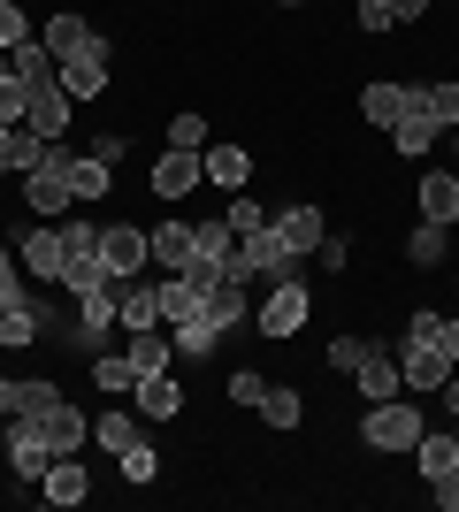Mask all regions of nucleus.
Instances as JSON below:
<instances>
[{"mask_svg": "<svg viewBox=\"0 0 459 512\" xmlns=\"http://www.w3.org/2000/svg\"><path fill=\"white\" fill-rule=\"evenodd\" d=\"M92 283H108V260H100V222L92 214H62V283L69 299H85Z\"/></svg>", "mask_w": 459, "mask_h": 512, "instance_id": "nucleus-1", "label": "nucleus"}, {"mask_svg": "<svg viewBox=\"0 0 459 512\" xmlns=\"http://www.w3.org/2000/svg\"><path fill=\"white\" fill-rule=\"evenodd\" d=\"M23 207L39 214V222H62V214L77 207V192H69V146H62V138L39 153V169H23Z\"/></svg>", "mask_w": 459, "mask_h": 512, "instance_id": "nucleus-2", "label": "nucleus"}, {"mask_svg": "<svg viewBox=\"0 0 459 512\" xmlns=\"http://www.w3.org/2000/svg\"><path fill=\"white\" fill-rule=\"evenodd\" d=\"M421 428H429V421H421V406L398 390V398H375V406L360 413V444H368V451H414Z\"/></svg>", "mask_w": 459, "mask_h": 512, "instance_id": "nucleus-3", "label": "nucleus"}, {"mask_svg": "<svg viewBox=\"0 0 459 512\" xmlns=\"http://www.w3.org/2000/svg\"><path fill=\"white\" fill-rule=\"evenodd\" d=\"M230 276H238V283H284V276H299V253H291L284 237H276V222H268V230L238 237V253H230Z\"/></svg>", "mask_w": 459, "mask_h": 512, "instance_id": "nucleus-4", "label": "nucleus"}, {"mask_svg": "<svg viewBox=\"0 0 459 512\" xmlns=\"http://www.w3.org/2000/svg\"><path fill=\"white\" fill-rule=\"evenodd\" d=\"M69 123H77V100L62 92V77H54V69L23 77V130H39V138H69Z\"/></svg>", "mask_w": 459, "mask_h": 512, "instance_id": "nucleus-5", "label": "nucleus"}, {"mask_svg": "<svg viewBox=\"0 0 459 512\" xmlns=\"http://www.w3.org/2000/svg\"><path fill=\"white\" fill-rule=\"evenodd\" d=\"M306 314H314V291H306L299 276H284V283H268V299L253 306V329H261L268 344H284V337L306 329Z\"/></svg>", "mask_w": 459, "mask_h": 512, "instance_id": "nucleus-6", "label": "nucleus"}, {"mask_svg": "<svg viewBox=\"0 0 459 512\" xmlns=\"http://www.w3.org/2000/svg\"><path fill=\"white\" fill-rule=\"evenodd\" d=\"M8 245H16V268L39 283V291H54V283H62V222H31V230L8 237Z\"/></svg>", "mask_w": 459, "mask_h": 512, "instance_id": "nucleus-7", "label": "nucleus"}, {"mask_svg": "<svg viewBox=\"0 0 459 512\" xmlns=\"http://www.w3.org/2000/svg\"><path fill=\"white\" fill-rule=\"evenodd\" d=\"M108 62H115V46L100 39V31H92V39L77 46L69 62H54V77H62V92H69V100H100V92H108Z\"/></svg>", "mask_w": 459, "mask_h": 512, "instance_id": "nucleus-8", "label": "nucleus"}, {"mask_svg": "<svg viewBox=\"0 0 459 512\" xmlns=\"http://www.w3.org/2000/svg\"><path fill=\"white\" fill-rule=\"evenodd\" d=\"M391 352H398V383L414 390V398H421V390H444V375H452L444 344H429V337H398Z\"/></svg>", "mask_w": 459, "mask_h": 512, "instance_id": "nucleus-9", "label": "nucleus"}, {"mask_svg": "<svg viewBox=\"0 0 459 512\" xmlns=\"http://www.w3.org/2000/svg\"><path fill=\"white\" fill-rule=\"evenodd\" d=\"M54 398H62L54 375H0V421H31V413H46Z\"/></svg>", "mask_w": 459, "mask_h": 512, "instance_id": "nucleus-10", "label": "nucleus"}, {"mask_svg": "<svg viewBox=\"0 0 459 512\" xmlns=\"http://www.w3.org/2000/svg\"><path fill=\"white\" fill-rule=\"evenodd\" d=\"M199 176H207L215 192H245V184H253V153L230 146V138H207V146H199Z\"/></svg>", "mask_w": 459, "mask_h": 512, "instance_id": "nucleus-11", "label": "nucleus"}, {"mask_svg": "<svg viewBox=\"0 0 459 512\" xmlns=\"http://www.w3.org/2000/svg\"><path fill=\"white\" fill-rule=\"evenodd\" d=\"M31 421H39V436H46V451H54V459H69V451H85V444H92V421L69 406V398H54V406L31 413Z\"/></svg>", "mask_w": 459, "mask_h": 512, "instance_id": "nucleus-12", "label": "nucleus"}, {"mask_svg": "<svg viewBox=\"0 0 459 512\" xmlns=\"http://www.w3.org/2000/svg\"><path fill=\"white\" fill-rule=\"evenodd\" d=\"M100 260H108V276H138L146 268V230L138 222H100Z\"/></svg>", "mask_w": 459, "mask_h": 512, "instance_id": "nucleus-13", "label": "nucleus"}, {"mask_svg": "<svg viewBox=\"0 0 459 512\" xmlns=\"http://www.w3.org/2000/svg\"><path fill=\"white\" fill-rule=\"evenodd\" d=\"M406 115L414 123H429L444 138V130L459 123V77H437V85H414V100H406Z\"/></svg>", "mask_w": 459, "mask_h": 512, "instance_id": "nucleus-14", "label": "nucleus"}, {"mask_svg": "<svg viewBox=\"0 0 459 512\" xmlns=\"http://www.w3.org/2000/svg\"><path fill=\"white\" fill-rule=\"evenodd\" d=\"M138 421L146 428H161V421H176V413H184V383H176L169 367H161V375H138Z\"/></svg>", "mask_w": 459, "mask_h": 512, "instance_id": "nucleus-15", "label": "nucleus"}, {"mask_svg": "<svg viewBox=\"0 0 459 512\" xmlns=\"http://www.w3.org/2000/svg\"><path fill=\"white\" fill-rule=\"evenodd\" d=\"M169 344H176V360H215V352H222V321L199 306V314L169 321Z\"/></svg>", "mask_w": 459, "mask_h": 512, "instance_id": "nucleus-16", "label": "nucleus"}, {"mask_svg": "<svg viewBox=\"0 0 459 512\" xmlns=\"http://www.w3.org/2000/svg\"><path fill=\"white\" fill-rule=\"evenodd\" d=\"M352 383H360V398H368V406H375V398H398V390H406V383H398V352L368 337V360L352 367Z\"/></svg>", "mask_w": 459, "mask_h": 512, "instance_id": "nucleus-17", "label": "nucleus"}, {"mask_svg": "<svg viewBox=\"0 0 459 512\" xmlns=\"http://www.w3.org/2000/svg\"><path fill=\"white\" fill-rule=\"evenodd\" d=\"M276 237H284L291 253L306 260V253L329 237V214H322V207H306V199H299V207H276Z\"/></svg>", "mask_w": 459, "mask_h": 512, "instance_id": "nucleus-18", "label": "nucleus"}, {"mask_svg": "<svg viewBox=\"0 0 459 512\" xmlns=\"http://www.w3.org/2000/svg\"><path fill=\"white\" fill-rule=\"evenodd\" d=\"M414 207H421V222H444V230H452V222H459V176L452 169H429L414 184Z\"/></svg>", "mask_w": 459, "mask_h": 512, "instance_id": "nucleus-19", "label": "nucleus"}, {"mask_svg": "<svg viewBox=\"0 0 459 512\" xmlns=\"http://www.w3.org/2000/svg\"><path fill=\"white\" fill-rule=\"evenodd\" d=\"M8 467H16L23 482H39V474L54 467V451H46L39 421H8Z\"/></svg>", "mask_w": 459, "mask_h": 512, "instance_id": "nucleus-20", "label": "nucleus"}, {"mask_svg": "<svg viewBox=\"0 0 459 512\" xmlns=\"http://www.w3.org/2000/svg\"><path fill=\"white\" fill-rule=\"evenodd\" d=\"M207 176H199V153H184V146H169L161 161H153V192L161 199H184V192H199Z\"/></svg>", "mask_w": 459, "mask_h": 512, "instance_id": "nucleus-21", "label": "nucleus"}, {"mask_svg": "<svg viewBox=\"0 0 459 512\" xmlns=\"http://www.w3.org/2000/svg\"><path fill=\"white\" fill-rule=\"evenodd\" d=\"M146 260L153 268H161V276H176V268H184V260H192V222H161V230H146Z\"/></svg>", "mask_w": 459, "mask_h": 512, "instance_id": "nucleus-22", "label": "nucleus"}, {"mask_svg": "<svg viewBox=\"0 0 459 512\" xmlns=\"http://www.w3.org/2000/svg\"><path fill=\"white\" fill-rule=\"evenodd\" d=\"M406 100H414V85H398V77H375V85L360 92V115H368V123H383V130H398V123H406Z\"/></svg>", "mask_w": 459, "mask_h": 512, "instance_id": "nucleus-23", "label": "nucleus"}, {"mask_svg": "<svg viewBox=\"0 0 459 512\" xmlns=\"http://www.w3.org/2000/svg\"><path fill=\"white\" fill-rule=\"evenodd\" d=\"M414 467H421V482H444V474H459V436H452V428H421Z\"/></svg>", "mask_w": 459, "mask_h": 512, "instance_id": "nucleus-24", "label": "nucleus"}, {"mask_svg": "<svg viewBox=\"0 0 459 512\" xmlns=\"http://www.w3.org/2000/svg\"><path fill=\"white\" fill-rule=\"evenodd\" d=\"M39 490H46V505H85V497H92V482H85V467H77V451H69V459H54V467H46L39 474Z\"/></svg>", "mask_w": 459, "mask_h": 512, "instance_id": "nucleus-25", "label": "nucleus"}, {"mask_svg": "<svg viewBox=\"0 0 459 512\" xmlns=\"http://www.w3.org/2000/svg\"><path fill=\"white\" fill-rule=\"evenodd\" d=\"M123 352H131V367H138V375H161V367L176 360L169 321H153V329H131V344H123Z\"/></svg>", "mask_w": 459, "mask_h": 512, "instance_id": "nucleus-26", "label": "nucleus"}, {"mask_svg": "<svg viewBox=\"0 0 459 512\" xmlns=\"http://www.w3.org/2000/svg\"><path fill=\"white\" fill-rule=\"evenodd\" d=\"M85 39H92V23L77 16V8H62V16H46V23H39V46L54 54V62H69V54H77Z\"/></svg>", "mask_w": 459, "mask_h": 512, "instance_id": "nucleus-27", "label": "nucleus"}, {"mask_svg": "<svg viewBox=\"0 0 459 512\" xmlns=\"http://www.w3.org/2000/svg\"><path fill=\"white\" fill-rule=\"evenodd\" d=\"M138 436H146V421H138V413H115V406H108L100 421H92V451H115V459H123Z\"/></svg>", "mask_w": 459, "mask_h": 512, "instance_id": "nucleus-28", "label": "nucleus"}, {"mask_svg": "<svg viewBox=\"0 0 459 512\" xmlns=\"http://www.w3.org/2000/svg\"><path fill=\"white\" fill-rule=\"evenodd\" d=\"M115 321H123V329H153V321H161V291L138 283V276H123V306H115Z\"/></svg>", "mask_w": 459, "mask_h": 512, "instance_id": "nucleus-29", "label": "nucleus"}, {"mask_svg": "<svg viewBox=\"0 0 459 512\" xmlns=\"http://www.w3.org/2000/svg\"><path fill=\"white\" fill-rule=\"evenodd\" d=\"M115 169L108 161H92V153H69V192H77V207H92V199H108Z\"/></svg>", "mask_w": 459, "mask_h": 512, "instance_id": "nucleus-30", "label": "nucleus"}, {"mask_svg": "<svg viewBox=\"0 0 459 512\" xmlns=\"http://www.w3.org/2000/svg\"><path fill=\"white\" fill-rule=\"evenodd\" d=\"M192 253H199V260H215V268H230V253H238L230 214H222V222H192Z\"/></svg>", "mask_w": 459, "mask_h": 512, "instance_id": "nucleus-31", "label": "nucleus"}, {"mask_svg": "<svg viewBox=\"0 0 459 512\" xmlns=\"http://www.w3.org/2000/svg\"><path fill=\"white\" fill-rule=\"evenodd\" d=\"M39 337H46L39 306H0V344H8V352H23V344H39Z\"/></svg>", "mask_w": 459, "mask_h": 512, "instance_id": "nucleus-32", "label": "nucleus"}, {"mask_svg": "<svg viewBox=\"0 0 459 512\" xmlns=\"http://www.w3.org/2000/svg\"><path fill=\"white\" fill-rule=\"evenodd\" d=\"M92 383L108 390V398H123V390H138V367H131V352H92Z\"/></svg>", "mask_w": 459, "mask_h": 512, "instance_id": "nucleus-33", "label": "nucleus"}, {"mask_svg": "<svg viewBox=\"0 0 459 512\" xmlns=\"http://www.w3.org/2000/svg\"><path fill=\"white\" fill-rule=\"evenodd\" d=\"M444 253H452V230H444V222H414V237H406V260H414V268H437Z\"/></svg>", "mask_w": 459, "mask_h": 512, "instance_id": "nucleus-34", "label": "nucleus"}, {"mask_svg": "<svg viewBox=\"0 0 459 512\" xmlns=\"http://www.w3.org/2000/svg\"><path fill=\"white\" fill-rule=\"evenodd\" d=\"M0 306H39L31 299V276H23L16 253H8V237H0Z\"/></svg>", "mask_w": 459, "mask_h": 512, "instance_id": "nucleus-35", "label": "nucleus"}, {"mask_svg": "<svg viewBox=\"0 0 459 512\" xmlns=\"http://www.w3.org/2000/svg\"><path fill=\"white\" fill-rule=\"evenodd\" d=\"M299 413H306L299 390H276V383H268V398H261V421L268 428H299Z\"/></svg>", "mask_w": 459, "mask_h": 512, "instance_id": "nucleus-36", "label": "nucleus"}, {"mask_svg": "<svg viewBox=\"0 0 459 512\" xmlns=\"http://www.w3.org/2000/svg\"><path fill=\"white\" fill-rule=\"evenodd\" d=\"M268 222H276V214H268V207H261V199H253V192H230V230H238V237L268 230Z\"/></svg>", "mask_w": 459, "mask_h": 512, "instance_id": "nucleus-37", "label": "nucleus"}, {"mask_svg": "<svg viewBox=\"0 0 459 512\" xmlns=\"http://www.w3.org/2000/svg\"><path fill=\"white\" fill-rule=\"evenodd\" d=\"M115 467H123V482H153V474H161V451H153V436H138V444L123 451Z\"/></svg>", "mask_w": 459, "mask_h": 512, "instance_id": "nucleus-38", "label": "nucleus"}, {"mask_svg": "<svg viewBox=\"0 0 459 512\" xmlns=\"http://www.w3.org/2000/svg\"><path fill=\"white\" fill-rule=\"evenodd\" d=\"M261 398H268V375H261V367H230V406H253V413H261Z\"/></svg>", "mask_w": 459, "mask_h": 512, "instance_id": "nucleus-39", "label": "nucleus"}, {"mask_svg": "<svg viewBox=\"0 0 459 512\" xmlns=\"http://www.w3.org/2000/svg\"><path fill=\"white\" fill-rule=\"evenodd\" d=\"M23 39H39L31 16H23V0H0V46H23Z\"/></svg>", "mask_w": 459, "mask_h": 512, "instance_id": "nucleus-40", "label": "nucleus"}, {"mask_svg": "<svg viewBox=\"0 0 459 512\" xmlns=\"http://www.w3.org/2000/svg\"><path fill=\"white\" fill-rule=\"evenodd\" d=\"M360 360H368V337H329V367L337 375H352Z\"/></svg>", "mask_w": 459, "mask_h": 512, "instance_id": "nucleus-41", "label": "nucleus"}, {"mask_svg": "<svg viewBox=\"0 0 459 512\" xmlns=\"http://www.w3.org/2000/svg\"><path fill=\"white\" fill-rule=\"evenodd\" d=\"M169 146L199 153V146H207V115H176V123H169Z\"/></svg>", "mask_w": 459, "mask_h": 512, "instance_id": "nucleus-42", "label": "nucleus"}, {"mask_svg": "<svg viewBox=\"0 0 459 512\" xmlns=\"http://www.w3.org/2000/svg\"><path fill=\"white\" fill-rule=\"evenodd\" d=\"M314 260H322L329 276H345V268H352V237H322V245H314Z\"/></svg>", "mask_w": 459, "mask_h": 512, "instance_id": "nucleus-43", "label": "nucleus"}, {"mask_svg": "<svg viewBox=\"0 0 459 512\" xmlns=\"http://www.w3.org/2000/svg\"><path fill=\"white\" fill-rule=\"evenodd\" d=\"M352 23L360 31H391V0H352Z\"/></svg>", "mask_w": 459, "mask_h": 512, "instance_id": "nucleus-44", "label": "nucleus"}, {"mask_svg": "<svg viewBox=\"0 0 459 512\" xmlns=\"http://www.w3.org/2000/svg\"><path fill=\"white\" fill-rule=\"evenodd\" d=\"M92 161H108V169H115V161H123V153H131V138H123V130H100V138H92Z\"/></svg>", "mask_w": 459, "mask_h": 512, "instance_id": "nucleus-45", "label": "nucleus"}, {"mask_svg": "<svg viewBox=\"0 0 459 512\" xmlns=\"http://www.w3.org/2000/svg\"><path fill=\"white\" fill-rule=\"evenodd\" d=\"M0 123H23V77H0Z\"/></svg>", "mask_w": 459, "mask_h": 512, "instance_id": "nucleus-46", "label": "nucleus"}, {"mask_svg": "<svg viewBox=\"0 0 459 512\" xmlns=\"http://www.w3.org/2000/svg\"><path fill=\"white\" fill-rule=\"evenodd\" d=\"M437 344H444V360H452V367H459V321H452V314H444V321H437Z\"/></svg>", "mask_w": 459, "mask_h": 512, "instance_id": "nucleus-47", "label": "nucleus"}, {"mask_svg": "<svg viewBox=\"0 0 459 512\" xmlns=\"http://www.w3.org/2000/svg\"><path fill=\"white\" fill-rule=\"evenodd\" d=\"M429 490H437V505H444V512H459V474H444V482H429Z\"/></svg>", "mask_w": 459, "mask_h": 512, "instance_id": "nucleus-48", "label": "nucleus"}, {"mask_svg": "<svg viewBox=\"0 0 459 512\" xmlns=\"http://www.w3.org/2000/svg\"><path fill=\"white\" fill-rule=\"evenodd\" d=\"M421 8L429 0H391V23H421Z\"/></svg>", "mask_w": 459, "mask_h": 512, "instance_id": "nucleus-49", "label": "nucleus"}, {"mask_svg": "<svg viewBox=\"0 0 459 512\" xmlns=\"http://www.w3.org/2000/svg\"><path fill=\"white\" fill-rule=\"evenodd\" d=\"M437 398H444V413L459 421V375H444V390H437Z\"/></svg>", "mask_w": 459, "mask_h": 512, "instance_id": "nucleus-50", "label": "nucleus"}, {"mask_svg": "<svg viewBox=\"0 0 459 512\" xmlns=\"http://www.w3.org/2000/svg\"><path fill=\"white\" fill-rule=\"evenodd\" d=\"M8 138H16V123H0V153H8Z\"/></svg>", "mask_w": 459, "mask_h": 512, "instance_id": "nucleus-51", "label": "nucleus"}, {"mask_svg": "<svg viewBox=\"0 0 459 512\" xmlns=\"http://www.w3.org/2000/svg\"><path fill=\"white\" fill-rule=\"evenodd\" d=\"M0 77H8V46H0Z\"/></svg>", "mask_w": 459, "mask_h": 512, "instance_id": "nucleus-52", "label": "nucleus"}, {"mask_svg": "<svg viewBox=\"0 0 459 512\" xmlns=\"http://www.w3.org/2000/svg\"><path fill=\"white\" fill-rule=\"evenodd\" d=\"M284 8H314V0H284Z\"/></svg>", "mask_w": 459, "mask_h": 512, "instance_id": "nucleus-53", "label": "nucleus"}, {"mask_svg": "<svg viewBox=\"0 0 459 512\" xmlns=\"http://www.w3.org/2000/svg\"><path fill=\"white\" fill-rule=\"evenodd\" d=\"M452 153H459V123H452Z\"/></svg>", "mask_w": 459, "mask_h": 512, "instance_id": "nucleus-54", "label": "nucleus"}, {"mask_svg": "<svg viewBox=\"0 0 459 512\" xmlns=\"http://www.w3.org/2000/svg\"><path fill=\"white\" fill-rule=\"evenodd\" d=\"M0 367H8V344H0Z\"/></svg>", "mask_w": 459, "mask_h": 512, "instance_id": "nucleus-55", "label": "nucleus"}]
</instances>
